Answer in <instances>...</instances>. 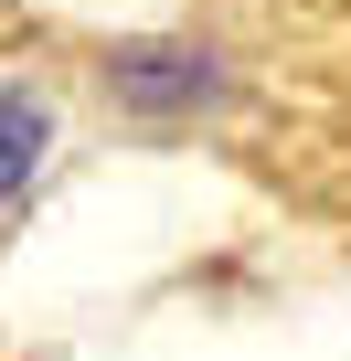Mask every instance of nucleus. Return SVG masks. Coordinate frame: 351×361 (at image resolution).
<instances>
[{
    "instance_id": "1",
    "label": "nucleus",
    "mask_w": 351,
    "mask_h": 361,
    "mask_svg": "<svg viewBox=\"0 0 351 361\" xmlns=\"http://www.w3.org/2000/svg\"><path fill=\"white\" fill-rule=\"evenodd\" d=\"M43 149H54L43 96H32V85H0V202H22V180L43 170Z\"/></svg>"
}]
</instances>
